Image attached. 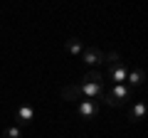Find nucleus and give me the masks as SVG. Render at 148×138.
Wrapping results in <instances>:
<instances>
[{"label":"nucleus","mask_w":148,"mask_h":138,"mask_svg":"<svg viewBox=\"0 0 148 138\" xmlns=\"http://www.w3.org/2000/svg\"><path fill=\"white\" fill-rule=\"evenodd\" d=\"M128 99H131V89L123 86V84H114V89L104 91V96H101V101L106 106H123Z\"/></svg>","instance_id":"nucleus-1"},{"label":"nucleus","mask_w":148,"mask_h":138,"mask_svg":"<svg viewBox=\"0 0 148 138\" xmlns=\"http://www.w3.org/2000/svg\"><path fill=\"white\" fill-rule=\"evenodd\" d=\"M82 59H84V64L86 67H99V64H104V52L101 49H96V47H89V49H84L82 52Z\"/></svg>","instance_id":"nucleus-2"},{"label":"nucleus","mask_w":148,"mask_h":138,"mask_svg":"<svg viewBox=\"0 0 148 138\" xmlns=\"http://www.w3.org/2000/svg\"><path fill=\"white\" fill-rule=\"evenodd\" d=\"M79 94L84 96V99H101L104 96V84H79Z\"/></svg>","instance_id":"nucleus-3"},{"label":"nucleus","mask_w":148,"mask_h":138,"mask_svg":"<svg viewBox=\"0 0 148 138\" xmlns=\"http://www.w3.org/2000/svg\"><path fill=\"white\" fill-rule=\"evenodd\" d=\"M99 113V101H91V99H84L79 104V116L82 118H94Z\"/></svg>","instance_id":"nucleus-4"},{"label":"nucleus","mask_w":148,"mask_h":138,"mask_svg":"<svg viewBox=\"0 0 148 138\" xmlns=\"http://www.w3.org/2000/svg\"><path fill=\"white\" fill-rule=\"evenodd\" d=\"M32 118H35V109H32V106H20L15 111V123H17V126H27Z\"/></svg>","instance_id":"nucleus-5"},{"label":"nucleus","mask_w":148,"mask_h":138,"mask_svg":"<svg viewBox=\"0 0 148 138\" xmlns=\"http://www.w3.org/2000/svg\"><path fill=\"white\" fill-rule=\"evenodd\" d=\"M146 111H148V106H146V104H143V101H136V104L131 106V111H128V121H131V123H138V121H143Z\"/></svg>","instance_id":"nucleus-6"},{"label":"nucleus","mask_w":148,"mask_h":138,"mask_svg":"<svg viewBox=\"0 0 148 138\" xmlns=\"http://www.w3.org/2000/svg\"><path fill=\"white\" fill-rule=\"evenodd\" d=\"M126 79H128L131 86H143V81H146V72H143V69H128Z\"/></svg>","instance_id":"nucleus-7"},{"label":"nucleus","mask_w":148,"mask_h":138,"mask_svg":"<svg viewBox=\"0 0 148 138\" xmlns=\"http://www.w3.org/2000/svg\"><path fill=\"white\" fill-rule=\"evenodd\" d=\"M64 49H67L69 54H74V57H79V54L84 52V44H82V40L72 37V40H67V42H64Z\"/></svg>","instance_id":"nucleus-8"},{"label":"nucleus","mask_w":148,"mask_h":138,"mask_svg":"<svg viewBox=\"0 0 148 138\" xmlns=\"http://www.w3.org/2000/svg\"><path fill=\"white\" fill-rule=\"evenodd\" d=\"M126 74H128V69L123 67V64L111 67V79H114V84H121V81H126Z\"/></svg>","instance_id":"nucleus-9"},{"label":"nucleus","mask_w":148,"mask_h":138,"mask_svg":"<svg viewBox=\"0 0 148 138\" xmlns=\"http://www.w3.org/2000/svg\"><path fill=\"white\" fill-rule=\"evenodd\" d=\"M79 84H69V86H64L62 89V99L64 101H74V99H79Z\"/></svg>","instance_id":"nucleus-10"},{"label":"nucleus","mask_w":148,"mask_h":138,"mask_svg":"<svg viewBox=\"0 0 148 138\" xmlns=\"http://www.w3.org/2000/svg\"><path fill=\"white\" fill-rule=\"evenodd\" d=\"M82 84H104V77H101V72H96V69H89L84 74V79H82Z\"/></svg>","instance_id":"nucleus-11"},{"label":"nucleus","mask_w":148,"mask_h":138,"mask_svg":"<svg viewBox=\"0 0 148 138\" xmlns=\"http://www.w3.org/2000/svg\"><path fill=\"white\" fill-rule=\"evenodd\" d=\"M119 62H121L119 52H109V54H104V64H109V67H116Z\"/></svg>","instance_id":"nucleus-12"},{"label":"nucleus","mask_w":148,"mask_h":138,"mask_svg":"<svg viewBox=\"0 0 148 138\" xmlns=\"http://www.w3.org/2000/svg\"><path fill=\"white\" fill-rule=\"evenodd\" d=\"M3 138H20V128H17V126L5 128V131H3Z\"/></svg>","instance_id":"nucleus-13"}]
</instances>
